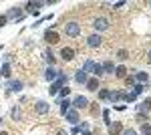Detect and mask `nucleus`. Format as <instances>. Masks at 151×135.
I'll list each match as a JSON object with an SVG mask.
<instances>
[{"instance_id":"f8f14e48","label":"nucleus","mask_w":151,"mask_h":135,"mask_svg":"<svg viewBox=\"0 0 151 135\" xmlns=\"http://www.w3.org/2000/svg\"><path fill=\"white\" fill-rule=\"evenodd\" d=\"M65 117H67V121H69V123H77V121H79V113H77V109H73V111H67L65 113Z\"/></svg>"},{"instance_id":"393cba45","label":"nucleus","mask_w":151,"mask_h":135,"mask_svg":"<svg viewBox=\"0 0 151 135\" xmlns=\"http://www.w3.org/2000/svg\"><path fill=\"white\" fill-rule=\"evenodd\" d=\"M2 77H10V65H2Z\"/></svg>"},{"instance_id":"2f4dec72","label":"nucleus","mask_w":151,"mask_h":135,"mask_svg":"<svg viewBox=\"0 0 151 135\" xmlns=\"http://www.w3.org/2000/svg\"><path fill=\"white\" fill-rule=\"evenodd\" d=\"M121 135H137V133H135V129H123Z\"/></svg>"},{"instance_id":"0eeeda50","label":"nucleus","mask_w":151,"mask_h":135,"mask_svg":"<svg viewBox=\"0 0 151 135\" xmlns=\"http://www.w3.org/2000/svg\"><path fill=\"white\" fill-rule=\"evenodd\" d=\"M35 111L38 113V115H45V113L50 111V105H48L47 101H36L35 103Z\"/></svg>"},{"instance_id":"f257e3e1","label":"nucleus","mask_w":151,"mask_h":135,"mask_svg":"<svg viewBox=\"0 0 151 135\" xmlns=\"http://www.w3.org/2000/svg\"><path fill=\"white\" fill-rule=\"evenodd\" d=\"M81 30H83V28H81V24L77 22V20H70V22L65 24V34H69V36H73V38L79 36Z\"/></svg>"},{"instance_id":"ea45409f","label":"nucleus","mask_w":151,"mask_h":135,"mask_svg":"<svg viewBox=\"0 0 151 135\" xmlns=\"http://www.w3.org/2000/svg\"><path fill=\"white\" fill-rule=\"evenodd\" d=\"M149 6H151V2H149Z\"/></svg>"},{"instance_id":"4468645a","label":"nucleus","mask_w":151,"mask_h":135,"mask_svg":"<svg viewBox=\"0 0 151 135\" xmlns=\"http://www.w3.org/2000/svg\"><path fill=\"white\" fill-rule=\"evenodd\" d=\"M85 85H87V89H89V91H97V89H99V79H97V77H93V79L87 81Z\"/></svg>"},{"instance_id":"f3484780","label":"nucleus","mask_w":151,"mask_h":135,"mask_svg":"<svg viewBox=\"0 0 151 135\" xmlns=\"http://www.w3.org/2000/svg\"><path fill=\"white\" fill-rule=\"evenodd\" d=\"M10 117L14 119V121H20V119H22V111H20V107H14V109L10 111Z\"/></svg>"},{"instance_id":"1a4fd4ad","label":"nucleus","mask_w":151,"mask_h":135,"mask_svg":"<svg viewBox=\"0 0 151 135\" xmlns=\"http://www.w3.org/2000/svg\"><path fill=\"white\" fill-rule=\"evenodd\" d=\"M107 127H109V135H119V133H123V125H121V121H113V123H109Z\"/></svg>"},{"instance_id":"b1692460","label":"nucleus","mask_w":151,"mask_h":135,"mask_svg":"<svg viewBox=\"0 0 151 135\" xmlns=\"http://www.w3.org/2000/svg\"><path fill=\"white\" fill-rule=\"evenodd\" d=\"M69 105H70V101H67V99H65V101H60V113H63V115L69 111Z\"/></svg>"},{"instance_id":"a211bd4d","label":"nucleus","mask_w":151,"mask_h":135,"mask_svg":"<svg viewBox=\"0 0 151 135\" xmlns=\"http://www.w3.org/2000/svg\"><path fill=\"white\" fill-rule=\"evenodd\" d=\"M101 69H103V75H105V73H113V71H115V67H113L111 61H105L103 65H101Z\"/></svg>"},{"instance_id":"f704fd0d","label":"nucleus","mask_w":151,"mask_h":135,"mask_svg":"<svg viewBox=\"0 0 151 135\" xmlns=\"http://www.w3.org/2000/svg\"><path fill=\"white\" fill-rule=\"evenodd\" d=\"M97 113H99V105H97V103H93V115H97Z\"/></svg>"},{"instance_id":"4be33fe9","label":"nucleus","mask_w":151,"mask_h":135,"mask_svg":"<svg viewBox=\"0 0 151 135\" xmlns=\"http://www.w3.org/2000/svg\"><path fill=\"white\" fill-rule=\"evenodd\" d=\"M141 133L143 135H151V125L149 123H141Z\"/></svg>"},{"instance_id":"f03ea898","label":"nucleus","mask_w":151,"mask_h":135,"mask_svg":"<svg viewBox=\"0 0 151 135\" xmlns=\"http://www.w3.org/2000/svg\"><path fill=\"white\" fill-rule=\"evenodd\" d=\"M65 83H67V77H65V75H58V77H57V81H55V83L50 85L48 93H50V95H57L58 91L63 89V85H65Z\"/></svg>"},{"instance_id":"6ab92c4d","label":"nucleus","mask_w":151,"mask_h":135,"mask_svg":"<svg viewBox=\"0 0 151 135\" xmlns=\"http://www.w3.org/2000/svg\"><path fill=\"white\" fill-rule=\"evenodd\" d=\"M115 77L117 79H125V77H127V69L125 67H117L115 69Z\"/></svg>"},{"instance_id":"aec40b11","label":"nucleus","mask_w":151,"mask_h":135,"mask_svg":"<svg viewBox=\"0 0 151 135\" xmlns=\"http://www.w3.org/2000/svg\"><path fill=\"white\" fill-rule=\"evenodd\" d=\"M45 77H47V81H55L58 77V73L55 71V69H47V73H45Z\"/></svg>"},{"instance_id":"9b49d317","label":"nucleus","mask_w":151,"mask_h":135,"mask_svg":"<svg viewBox=\"0 0 151 135\" xmlns=\"http://www.w3.org/2000/svg\"><path fill=\"white\" fill-rule=\"evenodd\" d=\"M6 18H18V20H20V18H22V10H20L18 6H12L10 10H8V14H6Z\"/></svg>"},{"instance_id":"c9c22d12","label":"nucleus","mask_w":151,"mask_h":135,"mask_svg":"<svg viewBox=\"0 0 151 135\" xmlns=\"http://www.w3.org/2000/svg\"><path fill=\"white\" fill-rule=\"evenodd\" d=\"M57 135H69V133H67V131H58Z\"/></svg>"},{"instance_id":"a878e982","label":"nucleus","mask_w":151,"mask_h":135,"mask_svg":"<svg viewBox=\"0 0 151 135\" xmlns=\"http://www.w3.org/2000/svg\"><path fill=\"white\" fill-rule=\"evenodd\" d=\"M47 61H48V65H55V55H52L50 51L47 53Z\"/></svg>"},{"instance_id":"423d86ee","label":"nucleus","mask_w":151,"mask_h":135,"mask_svg":"<svg viewBox=\"0 0 151 135\" xmlns=\"http://www.w3.org/2000/svg\"><path fill=\"white\" fill-rule=\"evenodd\" d=\"M87 105H89V99H87L85 95L75 97V101H73V107H75V109H87Z\"/></svg>"},{"instance_id":"bb28decb","label":"nucleus","mask_w":151,"mask_h":135,"mask_svg":"<svg viewBox=\"0 0 151 135\" xmlns=\"http://www.w3.org/2000/svg\"><path fill=\"white\" fill-rule=\"evenodd\" d=\"M119 58H121V61L129 58V53H127V51H119Z\"/></svg>"},{"instance_id":"e433bc0d","label":"nucleus","mask_w":151,"mask_h":135,"mask_svg":"<svg viewBox=\"0 0 151 135\" xmlns=\"http://www.w3.org/2000/svg\"><path fill=\"white\" fill-rule=\"evenodd\" d=\"M81 135H91V133H89V131H83V133Z\"/></svg>"},{"instance_id":"2eb2a0df","label":"nucleus","mask_w":151,"mask_h":135,"mask_svg":"<svg viewBox=\"0 0 151 135\" xmlns=\"http://www.w3.org/2000/svg\"><path fill=\"white\" fill-rule=\"evenodd\" d=\"M109 99H111V103L113 101H121V99H125V93H123V91H113V93L109 95Z\"/></svg>"},{"instance_id":"c85d7f7f","label":"nucleus","mask_w":151,"mask_h":135,"mask_svg":"<svg viewBox=\"0 0 151 135\" xmlns=\"http://www.w3.org/2000/svg\"><path fill=\"white\" fill-rule=\"evenodd\" d=\"M125 99H127V101H135V99H137V95H135V93H127V95H125Z\"/></svg>"},{"instance_id":"6e6552de","label":"nucleus","mask_w":151,"mask_h":135,"mask_svg":"<svg viewBox=\"0 0 151 135\" xmlns=\"http://www.w3.org/2000/svg\"><path fill=\"white\" fill-rule=\"evenodd\" d=\"M149 111H151V99H145L141 105H137V115H145L147 117Z\"/></svg>"},{"instance_id":"7ed1b4c3","label":"nucleus","mask_w":151,"mask_h":135,"mask_svg":"<svg viewBox=\"0 0 151 135\" xmlns=\"http://www.w3.org/2000/svg\"><path fill=\"white\" fill-rule=\"evenodd\" d=\"M45 40H47L48 45H57L58 40H60V34H58L55 28H50V30H47V32H45Z\"/></svg>"},{"instance_id":"7c9ffc66","label":"nucleus","mask_w":151,"mask_h":135,"mask_svg":"<svg viewBox=\"0 0 151 135\" xmlns=\"http://www.w3.org/2000/svg\"><path fill=\"white\" fill-rule=\"evenodd\" d=\"M103 119H105V123H107V125L111 123V117H109V111H103Z\"/></svg>"},{"instance_id":"72a5a7b5","label":"nucleus","mask_w":151,"mask_h":135,"mask_svg":"<svg viewBox=\"0 0 151 135\" xmlns=\"http://www.w3.org/2000/svg\"><path fill=\"white\" fill-rule=\"evenodd\" d=\"M113 109H117V111H125V105H113Z\"/></svg>"},{"instance_id":"473e14b6","label":"nucleus","mask_w":151,"mask_h":135,"mask_svg":"<svg viewBox=\"0 0 151 135\" xmlns=\"http://www.w3.org/2000/svg\"><path fill=\"white\" fill-rule=\"evenodd\" d=\"M125 83H127L129 87H131V85H133V83H135V77H127V79H125Z\"/></svg>"},{"instance_id":"dca6fc26","label":"nucleus","mask_w":151,"mask_h":135,"mask_svg":"<svg viewBox=\"0 0 151 135\" xmlns=\"http://www.w3.org/2000/svg\"><path fill=\"white\" fill-rule=\"evenodd\" d=\"M75 81H77V83H87V73H85V71H83V69H79V71H77V75H75Z\"/></svg>"},{"instance_id":"58836bf2","label":"nucleus","mask_w":151,"mask_h":135,"mask_svg":"<svg viewBox=\"0 0 151 135\" xmlns=\"http://www.w3.org/2000/svg\"><path fill=\"white\" fill-rule=\"evenodd\" d=\"M149 63H151V51H149Z\"/></svg>"},{"instance_id":"c756f323","label":"nucleus","mask_w":151,"mask_h":135,"mask_svg":"<svg viewBox=\"0 0 151 135\" xmlns=\"http://www.w3.org/2000/svg\"><path fill=\"white\" fill-rule=\"evenodd\" d=\"M69 93H70V89H69V87H63V89H60V97H67Z\"/></svg>"},{"instance_id":"4c0bfd02","label":"nucleus","mask_w":151,"mask_h":135,"mask_svg":"<svg viewBox=\"0 0 151 135\" xmlns=\"http://www.w3.org/2000/svg\"><path fill=\"white\" fill-rule=\"evenodd\" d=\"M0 135H8V133H6V131H0Z\"/></svg>"},{"instance_id":"cd10ccee","label":"nucleus","mask_w":151,"mask_h":135,"mask_svg":"<svg viewBox=\"0 0 151 135\" xmlns=\"http://www.w3.org/2000/svg\"><path fill=\"white\" fill-rule=\"evenodd\" d=\"M6 22H8L6 14H2V16H0V28H2V26H6Z\"/></svg>"},{"instance_id":"39448f33","label":"nucleus","mask_w":151,"mask_h":135,"mask_svg":"<svg viewBox=\"0 0 151 135\" xmlns=\"http://www.w3.org/2000/svg\"><path fill=\"white\" fill-rule=\"evenodd\" d=\"M60 58L67 61V63L73 61V58H75V48H70V46H63V48H60Z\"/></svg>"},{"instance_id":"20e7f679","label":"nucleus","mask_w":151,"mask_h":135,"mask_svg":"<svg viewBox=\"0 0 151 135\" xmlns=\"http://www.w3.org/2000/svg\"><path fill=\"white\" fill-rule=\"evenodd\" d=\"M93 28L95 30H107V28H109V18H105V16L95 18L93 20Z\"/></svg>"},{"instance_id":"9d476101","label":"nucleus","mask_w":151,"mask_h":135,"mask_svg":"<svg viewBox=\"0 0 151 135\" xmlns=\"http://www.w3.org/2000/svg\"><path fill=\"white\" fill-rule=\"evenodd\" d=\"M87 45L91 46V48H97V46H101V45H103V38H101L99 34H91V36L87 38Z\"/></svg>"},{"instance_id":"5701e85b","label":"nucleus","mask_w":151,"mask_h":135,"mask_svg":"<svg viewBox=\"0 0 151 135\" xmlns=\"http://www.w3.org/2000/svg\"><path fill=\"white\" fill-rule=\"evenodd\" d=\"M109 95H111V91H107V89H101V91H99V99H101V101L109 99Z\"/></svg>"},{"instance_id":"ddd939ff","label":"nucleus","mask_w":151,"mask_h":135,"mask_svg":"<svg viewBox=\"0 0 151 135\" xmlns=\"http://www.w3.org/2000/svg\"><path fill=\"white\" fill-rule=\"evenodd\" d=\"M20 89H22V83H20V81H10V83H8V91H10V93H18Z\"/></svg>"},{"instance_id":"412c9836","label":"nucleus","mask_w":151,"mask_h":135,"mask_svg":"<svg viewBox=\"0 0 151 135\" xmlns=\"http://www.w3.org/2000/svg\"><path fill=\"white\" fill-rule=\"evenodd\" d=\"M135 79H137V81L141 83V85H143V83H147L149 75H147V73H137V75H135Z\"/></svg>"}]
</instances>
